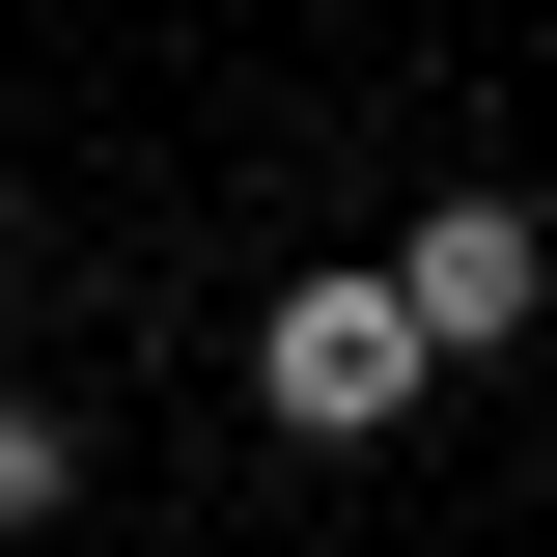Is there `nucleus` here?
Wrapping results in <instances>:
<instances>
[{
  "mask_svg": "<svg viewBox=\"0 0 557 557\" xmlns=\"http://www.w3.org/2000/svg\"><path fill=\"white\" fill-rule=\"evenodd\" d=\"M418 362H446V335H418V278H391V251L251 307V418H278V446H391V418H418Z\"/></svg>",
  "mask_w": 557,
  "mask_h": 557,
  "instance_id": "f257e3e1",
  "label": "nucleus"
},
{
  "mask_svg": "<svg viewBox=\"0 0 557 557\" xmlns=\"http://www.w3.org/2000/svg\"><path fill=\"white\" fill-rule=\"evenodd\" d=\"M391 278H418V335H446V362H502V335L557 307V223H530V196H418Z\"/></svg>",
  "mask_w": 557,
  "mask_h": 557,
  "instance_id": "f03ea898",
  "label": "nucleus"
},
{
  "mask_svg": "<svg viewBox=\"0 0 557 557\" xmlns=\"http://www.w3.org/2000/svg\"><path fill=\"white\" fill-rule=\"evenodd\" d=\"M57 530H84V418H57V391H0V557H57Z\"/></svg>",
  "mask_w": 557,
  "mask_h": 557,
  "instance_id": "7ed1b4c3",
  "label": "nucleus"
}]
</instances>
